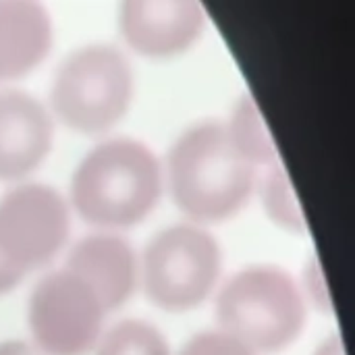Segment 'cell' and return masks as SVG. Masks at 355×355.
I'll list each match as a JSON object with an SVG mask.
<instances>
[{
    "label": "cell",
    "instance_id": "6da1fadb",
    "mask_svg": "<svg viewBox=\"0 0 355 355\" xmlns=\"http://www.w3.org/2000/svg\"><path fill=\"white\" fill-rule=\"evenodd\" d=\"M256 171L218 121H204L181 133L166 162L173 200L196 223H218L239 212L256 187Z\"/></svg>",
    "mask_w": 355,
    "mask_h": 355
},
{
    "label": "cell",
    "instance_id": "7a4b0ae2",
    "mask_svg": "<svg viewBox=\"0 0 355 355\" xmlns=\"http://www.w3.org/2000/svg\"><path fill=\"white\" fill-rule=\"evenodd\" d=\"M160 187V164L146 144L108 139L79 162L71 181V202L85 223L125 229L154 210Z\"/></svg>",
    "mask_w": 355,
    "mask_h": 355
},
{
    "label": "cell",
    "instance_id": "3957f363",
    "mask_svg": "<svg viewBox=\"0 0 355 355\" xmlns=\"http://www.w3.org/2000/svg\"><path fill=\"white\" fill-rule=\"evenodd\" d=\"M218 331L256 355L289 347L306 327L308 310L300 285L279 266H248L233 275L216 297Z\"/></svg>",
    "mask_w": 355,
    "mask_h": 355
},
{
    "label": "cell",
    "instance_id": "277c9868",
    "mask_svg": "<svg viewBox=\"0 0 355 355\" xmlns=\"http://www.w3.org/2000/svg\"><path fill=\"white\" fill-rule=\"evenodd\" d=\"M131 98V64L121 50L106 44L71 52L60 62L50 87L54 114L85 135L112 129L127 114Z\"/></svg>",
    "mask_w": 355,
    "mask_h": 355
},
{
    "label": "cell",
    "instance_id": "5b68a950",
    "mask_svg": "<svg viewBox=\"0 0 355 355\" xmlns=\"http://www.w3.org/2000/svg\"><path fill=\"white\" fill-rule=\"evenodd\" d=\"M220 275V248L200 227L175 225L160 231L144 254V287L150 302L168 312L198 308Z\"/></svg>",
    "mask_w": 355,
    "mask_h": 355
},
{
    "label": "cell",
    "instance_id": "8992f818",
    "mask_svg": "<svg viewBox=\"0 0 355 355\" xmlns=\"http://www.w3.org/2000/svg\"><path fill=\"white\" fill-rule=\"evenodd\" d=\"M104 314L98 295L71 270L60 268L33 287L27 322L42 354L85 355L102 337Z\"/></svg>",
    "mask_w": 355,
    "mask_h": 355
},
{
    "label": "cell",
    "instance_id": "52a82bcc",
    "mask_svg": "<svg viewBox=\"0 0 355 355\" xmlns=\"http://www.w3.org/2000/svg\"><path fill=\"white\" fill-rule=\"evenodd\" d=\"M69 229V206L48 185L21 183L0 198V254L21 272L50 262Z\"/></svg>",
    "mask_w": 355,
    "mask_h": 355
},
{
    "label": "cell",
    "instance_id": "ba28073f",
    "mask_svg": "<svg viewBox=\"0 0 355 355\" xmlns=\"http://www.w3.org/2000/svg\"><path fill=\"white\" fill-rule=\"evenodd\" d=\"M119 25L135 52L166 58L196 44L206 15L193 0H127L121 6Z\"/></svg>",
    "mask_w": 355,
    "mask_h": 355
},
{
    "label": "cell",
    "instance_id": "9c48e42d",
    "mask_svg": "<svg viewBox=\"0 0 355 355\" xmlns=\"http://www.w3.org/2000/svg\"><path fill=\"white\" fill-rule=\"evenodd\" d=\"M54 139L46 106L25 92L0 94V181H19L50 154Z\"/></svg>",
    "mask_w": 355,
    "mask_h": 355
},
{
    "label": "cell",
    "instance_id": "30bf717a",
    "mask_svg": "<svg viewBox=\"0 0 355 355\" xmlns=\"http://www.w3.org/2000/svg\"><path fill=\"white\" fill-rule=\"evenodd\" d=\"M64 268L98 295L106 312L123 306L137 283L135 252L114 233H94L77 241Z\"/></svg>",
    "mask_w": 355,
    "mask_h": 355
},
{
    "label": "cell",
    "instance_id": "8fae6325",
    "mask_svg": "<svg viewBox=\"0 0 355 355\" xmlns=\"http://www.w3.org/2000/svg\"><path fill=\"white\" fill-rule=\"evenodd\" d=\"M52 19L33 0H0V79L33 71L50 52Z\"/></svg>",
    "mask_w": 355,
    "mask_h": 355
},
{
    "label": "cell",
    "instance_id": "7c38bea8",
    "mask_svg": "<svg viewBox=\"0 0 355 355\" xmlns=\"http://www.w3.org/2000/svg\"><path fill=\"white\" fill-rule=\"evenodd\" d=\"M233 148L252 166H272L279 162L277 144L264 123V116L252 96H241L233 106L231 119L225 123Z\"/></svg>",
    "mask_w": 355,
    "mask_h": 355
},
{
    "label": "cell",
    "instance_id": "4fadbf2b",
    "mask_svg": "<svg viewBox=\"0 0 355 355\" xmlns=\"http://www.w3.org/2000/svg\"><path fill=\"white\" fill-rule=\"evenodd\" d=\"M260 200H262L266 216L277 227H281L289 233L308 231L302 204H300L295 189L291 185V179L287 177L281 162L266 168V173L260 181Z\"/></svg>",
    "mask_w": 355,
    "mask_h": 355
},
{
    "label": "cell",
    "instance_id": "5bb4252c",
    "mask_svg": "<svg viewBox=\"0 0 355 355\" xmlns=\"http://www.w3.org/2000/svg\"><path fill=\"white\" fill-rule=\"evenodd\" d=\"M96 355H171V347L156 327L144 320H123L100 337Z\"/></svg>",
    "mask_w": 355,
    "mask_h": 355
},
{
    "label": "cell",
    "instance_id": "9a60e30c",
    "mask_svg": "<svg viewBox=\"0 0 355 355\" xmlns=\"http://www.w3.org/2000/svg\"><path fill=\"white\" fill-rule=\"evenodd\" d=\"M179 355H256L235 337L223 331H204L191 337Z\"/></svg>",
    "mask_w": 355,
    "mask_h": 355
},
{
    "label": "cell",
    "instance_id": "2e32d148",
    "mask_svg": "<svg viewBox=\"0 0 355 355\" xmlns=\"http://www.w3.org/2000/svg\"><path fill=\"white\" fill-rule=\"evenodd\" d=\"M304 297L308 295L310 302H314L320 310H331V297L329 289L324 285V272L320 268V262L316 256L308 262V268L304 270Z\"/></svg>",
    "mask_w": 355,
    "mask_h": 355
},
{
    "label": "cell",
    "instance_id": "e0dca14e",
    "mask_svg": "<svg viewBox=\"0 0 355 355\" xmlns=\"http://www.w3.org/2000/svg\"><path fill=\"white\" fill-rule=\"evenodd\" d=\"M23 277H25V272H21L19 268H15L6 258L0 254V295L12 291V289L21 283Z\"/></svg>",
    "mask_w": 355,
    "mask_h": 355
},
{
    "label": "cell",
    "instance_id": "ac0fdd59",
    "mask_svg": "<svg viewBox=\"0 0 355 355\" xmlns=\"http://www.w3.org/2000/svg\"><path fill=\"white\" fill-rule=\"evenodd\" d=\"M314 355H345V345L339 333H333L331 337H327L318 347Z\"/></svg>",
    "mask_w": 355,
    "mask_h": 355
},
{
    "label": "cell",
    "instance_id": "d6986e66",
    "mask_svg": "<svg viewBox=\"0 0 355 355\" xmlns=\"http://www.w3.org/2000/svg\"><path fill=\"white\" fill-rule=\"evenodd\" d=\"M0 355H40L33 347L23 341H4L0 343Z\"/></svg>",
    "mask_w": 355,
    "mask_h": 355
}]
</instances>
